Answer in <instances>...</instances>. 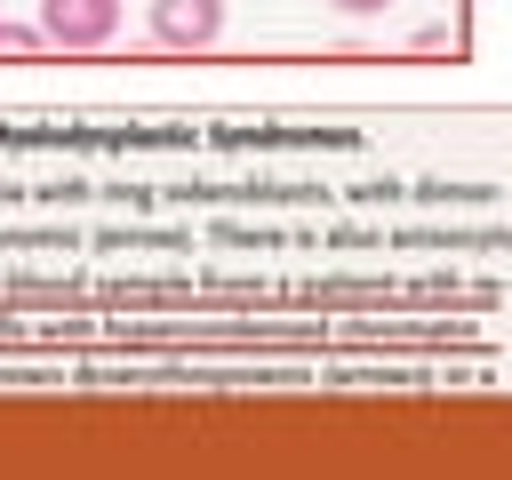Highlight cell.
<instances>
[{"label":"cell","mask_w":512,"mask_h":480,"mask_svg":"<svg viewBox=\"0 0 512 480\" xmlns=\"http://www.w3.org/2000/svg\"><path fill=\"white\" fill-rule=\"evenodd\" d=\"M120 32V0H40V40L64 56H88Z\"/></svg>","instance_id":"obj_1"},{"label":"cell","mask_w":512,"mask_h":480,"mask_svg":"<svg viewBox=\"0 0 512 480\" xmlns=\"http://www.w3.org/2000/svg\"><path fill=\"white\" fill-rule=\"evenodd\" d=\"M32 48H48L40 24H8V16H0V56H32Z\"/></svg>","instance_id":"obj_3"},{"label":"cell","mask_w":512,"mask_h":480,"mask_svg":"<svg viewBox=\"0 0 512 480\" xmlns=\"http://www.w3.org/2000/svg\"><path fill=\"white\" fill-rule=\"evenodd\" d=\"M328 8H336V16H384L392 0H328Z\"/></svg>","instance_id":"obj_4"},{"label":"cell","mask_w":512,"mask_h":480,"mask_svg":"<svg viewBox=\"0 0 512 480\" xmlns=\"http://www.w3.org/2000/svg\"><path fill=\"white\" fill-rule=\"evenodd\" d=\"M224 32V0H152V40L160 48H216Z\"/></svg>","instance_id":"obj_2"}]
</instances>
